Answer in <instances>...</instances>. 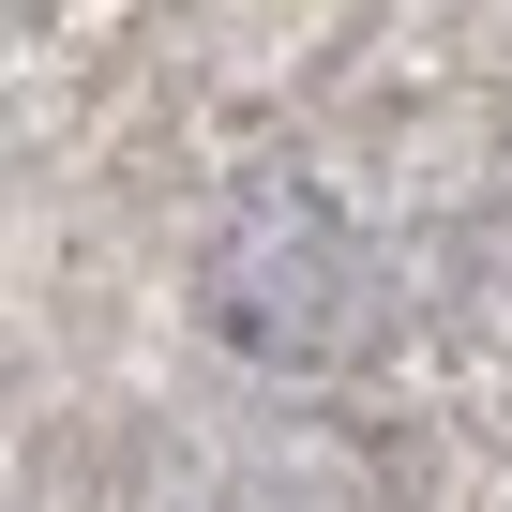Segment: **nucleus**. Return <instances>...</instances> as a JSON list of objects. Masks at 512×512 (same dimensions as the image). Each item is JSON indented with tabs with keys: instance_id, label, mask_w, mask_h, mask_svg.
<instances>
[{
	"instance_id": "obj_1",
	"label": "nucleus",
	"mask_w": 512,
	"mask_h": 512,
	"mask_svg": "<svg viewBox=\"0 0 512 512\" xmlns=\"http://www.w3.org/2000/svg\"><path fill=\"white\" fill-rule=\"evenodd\" d=\"M196 302H211V332H226L241 362H332V347L362 332V241H347L317 196H256V211H226Z\"/></svg>"
}]
</instances>
